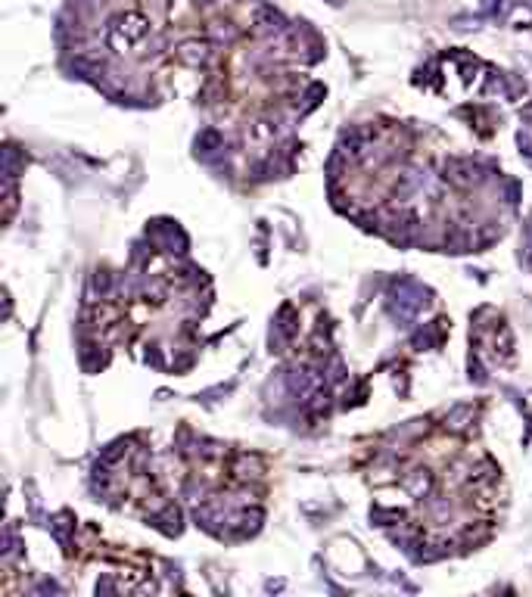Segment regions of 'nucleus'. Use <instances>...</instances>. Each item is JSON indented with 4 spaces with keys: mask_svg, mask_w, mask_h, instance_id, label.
<instances>
[{
    "mask_svg": "<svg viewBox=\"0 0 532 597\" xmlns=\"http://www.w3.org/2000/svg\"><path fill=\"white\" fill-rule=\"evenodd\" d=\"M146 31H150L146 19H140V16H125L119 25L112 28V47H115V50H125V47L137 44Z\"/></svg>",
    "mask_w": 532,
    "mask_h": 597,
    "instance_id": "1",
    "label": "nucleus"
}]
</instances>
